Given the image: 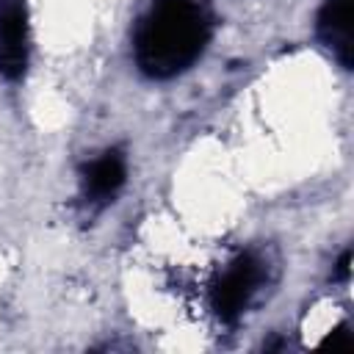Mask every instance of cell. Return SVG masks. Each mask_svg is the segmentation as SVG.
Listing matches in <instances>:
<instances>
[{
  "mask_svg": "<svg viewBox=\"0 0 354 354\" xmlns=\"http://www.w3.org/2000/svg\"><path fill=\"white\" fill-rule=\"evenodd\" d=\"M348 263H351V252H343V257H340V263H337V277H340V279L348 277Z\"/></svg>",
  "mask_w": 354,
  "mask_h": 354,
  "instance_id": "cell-7",
  "label": "cell"
},
{
  "mask_svg": "<svg viewBox=\"0 0 354 354\" xmlns=\"http://www.w3.org/2000/svg\"><path fill=\"white\" fill-rule=\"evenodd\" d=\"M124 177H127L124 155L119 149H108L83 169L86 196H91L94 202H108L124 185Z\"/></svg>",
  "mask_w": 354,
  "mask_h": 354,
  "instance_id": "cell-5",
  "label": "cell"
},
{
  "mask_svg": "<svg viewBox=\"0 0 354 354\" xmlns=\"http://www.w3.org/2000/svg\"><path fill=\"white\" fill-rule=\"evenodd\" d=\"M257 282H260V263L254 260V254H249V252L238 254L213 285L210 304H213L216 315L227 324H235L241 318V313L246 310Z\"/></svg>",
  "mask_w": 354,
  "mask_h": 354,
  "instance_id": "cell-2",
  "label": "cell"
},
{
  "mask_svg": "<svg viewBox=\"0 0 354 354\" xmlns=\"http://www.w3.org/2000/svg\"><path fill=\"white\" fill-rule=\"evenodd\" d=\"M28 69V6L25 0H0V75L19 80Z\"/></svg>",
  "mask_w": 354,
  "mask_h": 354,
  "instance_id": "cell-3",
  "label": "cell"
},
{
  "mask_svg": "<svg viewBox=\"0 0 354 354\" xmlns=\"http://www.w3.org/2000/svg\"><path fill=\"white\" fill-rule=\"evenodd\" d=\"M210 17L196 0H155L133 36L138 69L152 80L185 72L207 47Z\"/></svg>",
  "mask_w": 354,
  "mask_h": 354,
  "instance_id": "cell-1",
  "label": "cell"
},
{
  "mask_svg": "<svg viewBox=\"0 0 354 354\" xmlns=\"http://www.w3.org/2000/svg\"><path fill=\"white\" fill-rule=\"evenodd\" d=\"M318 39L332 50V55L351 69V0H324L315 19Z\"/></svg>",
  "mask_w": 354,
  "mask_h": 354,
  "instance_id": "cell-4",
  "label": "cell"
},
{
  "mask_svg": "<svg viewBox=\"0 0 354 354\" xmlns=\"http://www.w3.org/2000/svg\"><path fill=\"white\" fill-rule=\"evenodd\" d=\"M324 346H332V348L343 346V348H348V346H351V332H348V324L335 326V329H332V335H326V337H324Z\"/></svg>",
  "mask_w": 354,
  "mask_h": 354,
  "instance_id": "cell-6",
  "label": "cell"
}]
</instances>
